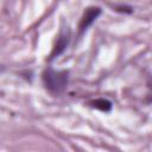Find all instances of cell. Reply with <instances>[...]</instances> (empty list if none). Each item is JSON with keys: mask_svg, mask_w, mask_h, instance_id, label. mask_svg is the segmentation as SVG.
Returning <instances> with one entry per match:
<instances>
[{"mask_svg": "<svg viewBox=\"0 0 152 152\" xmlns=\"http://www.w3.org/2000/svg\"><path fill=\"white\" fill-rule=\"evenodd\" d=\"M43 83L45 88L52 94H61L68 86L69 82V72L65 70H53L52 68H48L43 71L42 75Z\"/></svg>", "mask_w": 152, "mask_h": 152, "instance_id": "1", "label": "cell"}, {"mask_svg": "<svg viewBox=\"0 0 152 152\" xmlns=\"http://www.w3.org/2000/svg\"><path fill=\"white\" fill-rule=\"evenodd\" d=\"M90 106L93 108H96L101 112H109L112 109V102L107 99H96L90 101Z\"/></svg>", "mask_w": 152, "mask_h": 152, "instance_id": "4", "label": "cell"}, {"mask_svg": "<svg viewBox=\"0 0 152 152\" xmlns=\"http://www.w3.org/2000/svg\"><path fill=\"white\" fill-rule=\"evenodd\" d=\"M100 14H101V8L100 7H88L84 11V13H83V15H82V18L80 20V24H78L80 33L84 32L97 19V17Z\"/></svg>", "mask_w": 152, "mask_h": 152, "instance_id": "2", "label": "cell"}, {"mask_svg": "<svg viewBox=\"0 0 152 152\" xmlns=\"http://www.w3.org/2000/svg\"><path fill=\"white\" fill-rule=\"evenodd\" d=\"M68 43H69V33L61 36V37L58 38V40H57V43H56V45H55V48H53L51 55H50V59H53L55 57L59 56V55L65 50V48L68 46Z\"/></svg>", "mask_w": 152, "mask_h": 152, "instance_id": "3", "label": "cell"}]
</instances>
